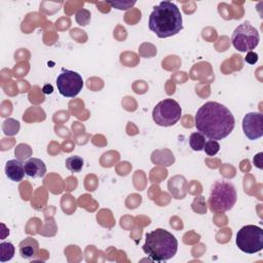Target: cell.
Returning a JSON list of instances; mask_svg holds the SVG:
<instances>
[{"mask_svg":"<svg viewBox=\"0 0 263 263\" xmlns=\"http://www.w3.org/2000/svg\"><path fill=\"white\" fill-rule=\"evenodd\" d=\"M260 41L258 30L249 22H245L235 28L231 35V42L233 47L241 52L252 51L255 49Z\"/></svg>","mask_w":263,"mask_h":263,"instance_id":"obj_6","label":"cell"},{"mask_svg":"<svg viewBox=\"0 0 263 263\" xmlns=\"http://www.w3.org/2000/svg\"><path fill=\"white\" fill-rule=\"evenodd\" d=\"M195 127L210 140H222L234 128L235 119L230 110L218 102L204 103L195 114Z\"/></svg>","mask_w":263,"mask_h":263,"instance_id":"obj_1","label":"cell"},{"mask_svg":"<svg viewBox=\"0 0 263 263\" xmlns=\"http://www.w3.org/2000/svg\"><path fill=\"white\" fill-rule=\"evenodd\" d=\"M236 199L237 193L234 185L231 182L221 180L213 184L208 204L213 213H224L233 208Z\"/></svg>","mask_w":263,"mask_h":263,"instance_id":"obj_4","label":"cell"},{"mask_svg":"<svg viewBox=\"0 0 263 263\" xmlns=\"http://www.w3.org/2000/svg\"><path fill=\"white\" fill-rule=\"evenodd\" d=\"M57 87L63 97L74 98L82 90L83 79L77 72L63 68L57 78Z\"/></svg>","mask_w":263,"mask_h":263,"instance_id":"obj_8","label":"cell"},{"mask_svg":"<svg viewBox=\"0 0 263 263\" xmlns=\"http://www.w3.org/2000/svg\"><path fill=\"white\" fill-rule=\"evenodd\" d=\"M24 167L26 175L31 178H42L46 173L45 163L41 159L35 157L28 159L24 163Z\"/></svg>","mask_w":263,"mask_h":263,"instance_id":"obj_10","label":"cell"},{"mask_svg":"<svg viewBox=\"0 0 263 263\" xmlns=\"http://www.w3.org/2000/svg\"><path fill=\"white\" fill-rule=\"evenodd\" d=\"M18 251H20V255L22 258L32 259L38 255L39 243L35 238L28 236L20 242Z\"/></svg>","mask_w":263,"mask_h":263,"instance_id":"obj_12","label":"cell"},{"mask_svg":"<svg viewBox=\"0 0 263 263\" xmlns=\"http://www.w3.org/2000/svg\"><path fill=\"white\" fill-rule=\"evenodd\" d=\"M148 27L159 38H167L183 29V18L178 6L171 1H161L153 7Z\"/></svg>","mask_w":263,"mask_h":263,"instance_id":"obj_2","label":"cell"},{"mask_svg":"<svg viewBox=\"0 0 263 263\" xmlns=\"http://www.w3.org/2000/svg\"><path fill=\"white\" fill-rule=\"evenodd\" d=\"M235 242L243 253H258L263 249V229L256 225H246L236 233Z\"/></svg>","mask_w":263,"mask_h":263,"instance_id":"obj_5","label":"cell"},{"mask_svg":"<svg viewBox=\"0 0 263 263\" xmlns=\"http://www.w3.org/2000/svg\"><path fill=\"white\" fill-rule=\"evenodd\" d=\"M182 115V109L179 103L173 99H164L154 107L152 118L159 126H172L176 124Z\"/></svg>","mask_w":263,"mask_h":263,"instance_id":"obj_7","label":"cell"},{"mask_svg":"<svg viewBox=\"0 0 263 263\" xmlns=\"http://www.w3.org/2000/svg\"><path fill=\"white\" fill-rule=\"evenodd\" d=\"M245 62L251 65H255L258 62V53L254 52V51H248L246 58H245Z\"/></svg>","mask_w":263,"mask_h":263,"instance_id":"obj_19","label":"cell"},{"mask_svg":"<svg viewBox=\"0 0 263 263\" xmlns=\"http://www.w3.org/2000/svg\"><path fill=\"white\" fill-rule=\"evenodd\" d=\"M5 174L13 182H21L25 177L24 163L18 159H10L5 164Z\"/></svg>","mask_w":263,"mask_h":263,"instance_id":"obj_11","label":"cell"},{"mask_svg":"<svg viewBox=\"0 0 263 263\" xmlns=\"http://www.w3.org/2000/svg\"><path fill=\"white\" fill-rule=\"evenodd\" d=\"M220 150V144L218 141L215 140H209L204 143L203 146V151L209 155V156H214L216 155Z\"/></svg>","mask_w":263,"mask_h":263,"instance_id":"obj_17","label":"cell"},{"mask_svg":"<svg viewBox=\"0 0 263 263\" xmlns=\"http://www.w3.org/2000/svg\"><path fill=\"white\" fill-rule=\"evenodd\" d=\"M261 158H262V153H258L255 157H254V164H256L257 167L259 168H262V161H261Z\"/></svg>","mask_w":263,"mask_h":263,"instance_id":"obj_20","label":"cell"},{"mask_svg":"<svg viewBox=\"0 0 263 263\" xmlns=\"http://www.w3.org/2000/svg\"><path fill=\"white\" fill-rule=\"evenodd\" d=\"M66 167L72 172V173H79L84 164V160L82 159V157L74 155V156H70L66 159Z\"/></svg>","mask_w":263,"mask_h":263,"instance_id":"obj_14","label":"cell"},{"mask_svg":"<svg viewBox=\"0 0 263 263\" xmlns=\"http://www.w3.org/2000/svg\"><path fill=\"white\" fill-rule=\"evenodd\" d=\"M242 130L251 141L260 139L263 136V115L260 112L247 113L242 119Z\"/></svg>","mask_w":263,"mask_h":263,"instance_id":"obj_9","label":"cell"},{"mask_svg":"<svg viewBox=\"0 0 263 263\" xmlns=\"http://www.w3.org/2000/svg\"><path fill=\"white\" fill-rule=\"evenodd\" d=\"M75 20L80 26H87L90 22V11L87 9H79L75 14Z\"/></svg>","mask_w":263,"mask_h":263,"instance_id":"obj_16","label":"cell"},{"mask_svg":"<svg viewBox=\"0 0 263 263\" xmlns=\"http://www.w3.org/2000/svg\"><path fill=\"white\" fill-rule=\"evenodd\" d=\"M204 143H205V137L198 132L192 133L189 137V145L194 151L203 150Z\"/></svg>","mask_w":263,"mask_h":263,"instance_id":"obj_13","label":"cell"},{"mask_svg":"<svg viewBox=\"0 0 263 263\" xmlns=\"http://www.w3.org/2000/svg\"><path fill=\"white\" fill-rule=\"evenodd\" d=\"M143 251L154 262H164L172 259L178 251L177 238L163 228H156L146 233Z\"/></svg>","mask_w":263,"mask_h":263,"instance_id":"obj_3","label":"cell"},{"mask_svg":"<svg viewBox=\"0 0 263 263\" xmlns=\"http://www.w3.org/2000/svg\"><path fill=\"white\" fill-rule=\"evenodd\" d=\"M14 255V247L11 242L0 243V261L6 262L10 260Z\"/></svg>","mask_w":263,"mask_h":263,"instance_id":"obj_15","label":"cell"},{"mask_svg":"<svg viewBox=\"0 0 263 263\" xmlns=\"http://www.w3.org/2000/svg\"><path fill=\"white\" fill-rule=\"evenodd\" d=\"M112 7H115L117 9H120V10H127L129 9L132 6L135 5V1H125V2H122V1H115V2H108Z\"/></svg>","mask_w":263,"mask_h":263,"instance_id":"obj_18","label":"cell"}]
</instances>
